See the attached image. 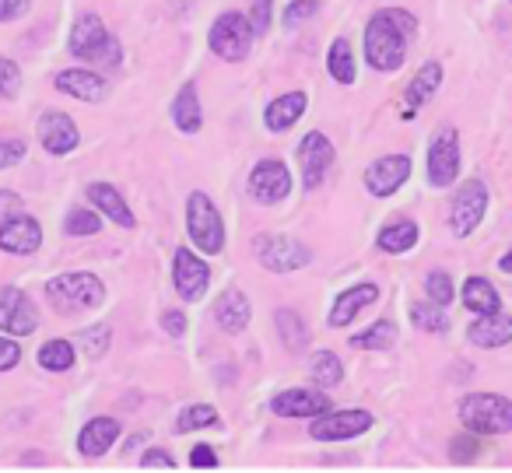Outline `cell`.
Wrapping results in <instances>:
<instances>
[{"label":"cell","mask_w":512,"mask_h":473,"mask_svg":"<svg viewBox=\"0 0 512 473\" xmlns=\"http://www.w3.org/2000/svg\"><path fill=\"white\" fill-rule=\"evenodd\" d=\"M414 18L407 11H379L365 25V60L372 71L393 74L407 57V39L414 36Z\"/></svg>","instance_id":"cell-1"},{"label":"cell","mask_w":512,"mask_h":473,"mask_svg":"<svg viewBox=\"0 0 512 473\" xmlns=\"http://www.w3.org/2000/svg\"><path fill=\"white\" fill-rule=\"evenodd\" d=\"M71 53L78 60H85V64L102 67V71H113V67H120V43L109 36L99 15H81L78 22H74Z\"/></svg>","instance_id":"cell-2"},{"label":"cell","mask_w":512,"mask_h":473,"mask_svg":"<svg viewBox=\"0 0 512 473\" xmlns=\"http://www.w3.org/2000/svg\"><path fill=\"white\" fill-rule=\"evenodd\" d=\"M460 421L474 435H505L512 431V400L498 393H470L460 400Z\"/></svg>","instance_id":"cell-3"},{"label":"cell","mask_w":512,"mask_h":473,"mask_svg":"<svg viewBox=\"0 0 512 473\" xmlns=\"http://www.w3.org/2000/svg\"><path fill=\"white\" fill-rule=\"evenodd\" d=\"M186 228H190V239L200 253H221V246H225V225H221L218 207L211 204L207 193H193L186 200Z\"/></svg>","instance_id":"cell-4"},{"label":"cell","mask_w":512,"mask_h":473,"mask_svg":"<svg viewBox=\"0 0 512 473\" xmlns=\"http://www.w3.org/2000/svg\"><path fill=\"white\" fill-rule=\"evenodd\" d=\"M106 298V288L95 274H60L50 281V302L64 312L95 309Z\"/></svg>","instance_id":"cell-5"},{"label":"cell","mask_w":512,"mask_h":473,"mask_svg":"<svg viewBox=\"0 0 512 473\" xmlns=\"http://www.w3.org/2000/svg\"><path fill=\"white\" fill-rule=\"evenodd\" d=\"M249 46H253V29H249V18L239 11H225L218 22L211 25V50L221 60H242L249 57Z\"/></svg>","instance_id":"cell-6"},{"label":"cell","mask_w":512,"mask_h":473,"mask_svg":"<svg viewBox=\"0 0 512 473\" xmlns=\"http://www.w3.org/2000/svg\"><path fill=\"white\" fill-rule=\"evenodd\" d=\"M484 211H488V186L481 179H467L453 197V207H449V228H453L456 239H467L481 225Z\"/></svg>","instance_id":"cell-7"},{"label":"cell","mask_w":512,"mask_h":473,"mask_svg":"<svg viewBox=\"0 0 512 473\" xmlns=\"http://www.w3.org/2000/svg\"><path fill=\"white\" fill-rule=\"evenodd\" d=\"M460 176V137H456L453 127L439 130L428 148V183L446 190V186L456 183Z\"/></svg>","instance_id":"cell-8"},{"label":"cell","mask_w":512,"mask_h":473,"mask_svg":"<svg viewBox=\"0 0 512 473\" xmlns=\"http://www.w3.org/2000/svg\"><path fill=\"white\" fill-rule=\"evenodd\" d=\"M256 260L274 274H292V270L309 263V249L302 242L288 239V235H260L256 239Z\"/></svg>","instance_id":"cell-9"},{"label":"cell","mask_w":512,"mask_h":473,"mask_svg":"<svg viewBox=\"0 0 512 473\" xmlns=\"http://www.w3.org/2000/svg\"><path fill=\"white\" fill-rule=\"evenodd\" d=\"M372 428V414L369 410H334V414H320L313 421V431L309 435L320 438V442H348V438H358Z\"/></svg>","instance_id":"cell-10"},{"label":"cell","mask_w":512,"mask_h":473,"mask_svg":"<svg viewBox=\"0 0 512 473\" xmlns=\"http://www.w3.org/2000/svg\"><path fill=\"white\" fill-rule=\"evenodd\" d=\"M39 326V312L29 295L18 288H0V330L15 333V337H29Z\"/></svg>","instance_id":"cell-11"},{"label":"cell","mask_w":512,"mask_h":473,"mask_svg":"<svg viewBox=\"0 0 512 473\" xmlns=\"http://www.w3.org/2000/svg\"><path fill=\"white\" fill-rule=\"evenodd\" d=\"M407 176H411V158L383 155L365 169V190H369L372 197H390V193H397L400 186L407 183Z\"/></svg>","instance_id":"cell-12"},{"label":"cell","mask_w":512,"mask_h":473,"mask_svg":"<svg viewBox=\"0 0 512 473\" xmlns=\"http://www.w3.org/2000/svg\"><path fill=\"white\" fill-rule=\"evenodd\" d=\"M288 190H292V176H288L285 162H274V158H264L249 176V193L260 204H281L288 197Z\"/></svg>","instance_id":"cell-13"},{"label":"cell","mask_w":512,"mask_h":473,"mask_svg":"<svg viewBox=\"0 0 512 473\" xmlns=\"http://www.w3.org/2000/svg\"><path fill=\"white\" fill-rule=\"evenodd\" d=\"M299 158H302V183H306V190H316L323 183V176H327V169L334 165V144L320 130H313L299 144Z\"/></svg>","instance_id":"cell-14"},{"label":"cell","mask_w":512,"mask_h":473,"mask_svg":"<svg viewBox=\"0 0 512 473\" xmlns=\"http://www.w3.org/2000/svg\"><path fill=\"white\" fill-rule=\"evenodd\" d=\"M172 263H176V267H172L176 291L186 298V302H200V298H204V291H207V284H211V270H207V263L197 260L190 249H179Z\"/></svg>","instance_id":"cell-15"},{"label":"cell","mask_w":512,"mask_h":473,"mask_svg":"<svg viewBox=\"0 0 512 473\" xmlns=\"http://www.w3.org/2000/svg\"><path fill=\"white\" fill-rule=\"evenodd\" d=\"M39 141L50 155H71L81 144V134L67 113H43L39 120Z\"/></svg>","instance_id":"cell-16"},{"label":"cell","mask_w":512,"mask_h":473,"mask_svg":"<svg viewBox=\"0 0 512 473\" xmlns=\"http://www.w3.org/2000/svg\"><path fill=\"white\" fill-rule=\"evenodd\" d=\"M39 242H43V228H39L36 218H29V214H15V218H8L4 225H0V249H8V253H36Z\"/></svg>","instance_id":"cell-17"},{"label":"cell","mask_w":512,"mask_h":473,"mask_svg":"<svg viewBox=\"0 0 512 473\" xmlns=\"http://www.w3.org/2000/svg\"><path fill=\"white\" fill-rule=\"evenodd\" d=\"M271 407L281 417H320L330 410V396L316 393V389H288V393L274 396Z\"/></svg>","instance_id":"cell-18"},{"label":"cell","mask_w":512,"mask_h":473,"mask_svg":"<svg viewBox=\"0 0 512 473\" xmlns=\"http://www.w3.org/2000/svg\"><path fill=\"white\" fill-rule=\"evenodd\" d=\"M467 337L477 347H505L512 340V316H505L502 309L491 312V316H477V323H470Z\"/></svg>","instance_id":"cell-19"},{"label":"cell","mask_w":512,"mask_h":473,"mask_svg":"<svg viewBox=\"0 0 512 473\" xmlns=\"http://www.w3.org/2000/svg\"><path fill=\"white\" fill-rule=\"evenodd\" d=\"M379 298V288L376 284H355V288H348L344 295H337L334 309H330V326L334 330H341V326H348L351 319L358 316V312L365 309V305H372Z\"/></svg>","instance_id":"cell-20"},{"label":"cell","mask_w":512,"mask_h":473,"mask_svg":"<svg viewBox=\"0 0 512 473\" xmlns=\"http://www.w3.org/2000/svg\"><path fill=\"white\" fill-rule=\"evenodd\" d=\"M57 88L64 95H71V99H85V102H102L109 92L106 78H99L95 71H60Z\"/></svg>","instance_id":"cell-21"},{"label":"cell","mask_w":512,"mask_h":473,"mask_svg":"<svg viewBox=\"0 0 512 473\" xmlns=\"http://www.w3.org/2000/svg\"><path fill=\"white\" fill-rule=\"evenodd\" d=\"M249 316H253V309H249V298L242 291H225L214 302V319L225 333H242L249 326Z\"/></svg>","instance_id":"cell-22"},{"label":"cell","mask_w":512,"mask_h":473,"mask_svg":"<svg viewBox=\"0 0 512 473\" xmlns=\"http://www.w3.org/2000/svg\"><path fill=\"white\" fill-rule=\"evenodd\" d=\"M442 85V64H425L418 74H414V81L407 85L404 92V116H414V109H421L428 99H432L435 92H439Z\"/></svg>","instance_id":"cell-23"},{"label":"cell","mask_w":512,"mask_h":473,"mask_svg":"<svg viewBox=\"0 0 512 473\" xmlns=\"http://www.w3.org/2000/svg\"><path fill=\"white\" fill-rule=\"evenodd\" d=\"M116 435H120V424H116L113 417H95V421H88L78 435L81 456H102V452H109Z\"/></svg>","instance_id":"cell-24"},{"label":"cell","mask_w":512,"mask_h":473,"mask_svg":"<svg viewBox=\"0 0 512 473\" xmlns=\"http://www.w3.org/2000/svg\"><path fill=\"white\" fill-rule=\"evenodd\" d=\"M88 200H92V204L99 207L102 214H109L116 225H123V228H134L137 225V218L130 214V207L123 204V197L109 183H92V186H88Z\"/></svg>","instance_id":"cell-25"},{"label":"cell","mask_w":512,"mask_h":473,"mask_svg":"<svg viewBox=\"0 0 512 473\" xmlns=\"http://www.w3.org/2000/svg\"><path fill=\"white\" fill-rule=\"evenodd\" d=\"M463 305L470 312H477V316H491V312L502 309V298H498L495 284L488 277H467V284H463Z\"/></svg>","instance_id":"cell-26"},{"label":"cell","mask_w":512,"mask_h":473,"mask_svg":"<svg viewBox=\"0 0 512 473\" xmlns=\"http://www.w3.org/2000/svg\"><path fill=\"white\" fill-rule=\"evenodd\" d=\"M302 113H306V95H302V92H288V95H281V99H274L271 106H267L264 120H267V127H271V130L285 134V130L292 127V123L299 120Z\"/></svg>","instance_id":"cell-27"},{"label":"cell","mask_w":512,"mask_h":473,"mask_svg":"<svg viewBox=\"0 0 512 473\" xmlns=\"http://www.w3.org/2000/svg\"><path fill=\"white\" fill-rule=\"evenodd\" d=\"M172 123H176L183 134H193V130H200V123H204V116H200L197 88L193 85H186L183 92L176 95V102H172Z\"/></svg>","instance_id":"cell-28"},{"label":"cell","mask_w":512,"mask_h":473,"mask_svg":"<svg viewBox=\"0 0 512 473\" xmlns=\"http://www.w3.org/2000/svg\"><path fill=\"white\" fill-rule=\"evenodd\" d=\"M414 242H418V225H414L411 218L390 221V225L379 232V249H386V253H407Z\"/></svg>","instance_id":"cell-29"},{"label":"cell","mask_w":512,"mask_h":473,"mask_svg":"<svg viewBox=\"0 0 512 473\" xmlns=\"http://www.w3.org/2000/svg\"><path fill=\"white\" fill-rule=\"evenodd\" d=\"M274 323H278L281 344H285L288 351H302V347L309 344V326L302 323V316H299V312H292V309H281L278 316H274Z\"/></svg>","instance_id":"cell-30"},{"label":"cell","mask_w":512,"mask_h":473,"mask_svg":"<svg viewBox=\"0 0 512 473\" xmlns=\"http://www.w3.org/2000/svg\"><path fill=\"white\" fill-rule=\"evenodd\" d=\"M327 67H330V78L341 81V85L355 81V57H351L348 39H334V46L327 53Z\"/></svg>","instance_id":"cell-31"},{"label":"cell","mask_w":512,"mask_h":473,"mask_svg":"<svg viewBox=\"0 0 512 473\" xmlns=\"http://www.w3.org/2000/svg\"><path fill=\"white\" fill-rule=\"evenodd\" d=\"M39 365H43L46 372H67V368L74 365V347L67 344V340H46V344L39 347Z\"/></svg>","instance_id":"cell-32"},{"label":"cell","mask_w":512,"mask_h":473,"mask_svg":"<svg viewBox=\"0 0 512 473\" xmlns=\"http://www.w3.org/2000/svg\"><path fill=\"white\" fill-rule=\"evenodd\" d=\"M393 340H397V326H393L390 319H379L372 330L351 337V344H355V347H369V351H390Z\"/></svg>","instance_id":"cell-33"},{"label":"cell","mask_w":512,"mask_h":473,"mask_svg":"<svg viewBox=\"0 0 512 473\" xmlns=\"http://www.w3.org/2000/svg\"><path fill=\"white\" fill-rule=\"evenodd\" d=\"M411 319H414L418 330H428V333H446L449 330V319L442 316V305H435L432 298H428V302L411 305Z\"/></svg>","instance_id":"cell-34"},{"label":"cell","mask_w":512,"mask_h":473,"mask_svg":"<svg viewBox=\"0 0 512 473\" xmlns=\"http://www.w3.org/2000/svg\"><path fill=\"white\" fill-rule=\"evenodd\" d=\"M313 379L320 382L323 389H330V386H341V379H344V365L337 361V354L334 351H320L313 358Z\"/></svg>","instance_id":"cell-35"},{"label":"cell","mask_w":512,"mask_h":473,"mask_svg":"<svg viewBox=\"0 0 512 473\" xmlns=\"http://www.w3.org/2000/svg\"><path fill=\"white\" fill-rule=\"evenodd\" d=\"M207 424H218V414H214V407H207V403H197V407H186L183 414H179V431L207 428Z\"/></svg>","instance_id":"cell-36"},{"label":"cell","mask_w":512,"mask_h":473,"mask_svg":"<svg viewBox=\"0 0 512 473\" xmlns=\"http://www.w3.org/2000/svg\"><path fill=\"white\" fill-rule=\"evenodd\" d=\"M64 228H67V235H95L102 228V221L95 218L92 211H81V207H74V211L67 214Z\"/></svg>","instance_id":"cell-37"},{"label":"cell","mask_w":512,"mask_h":473,"mask_svg":"<svg viewBox=\"0 0 512 473\" xmlns=\"http://www.w3.org/2000/svg\"><path fill=\"white\" fill-rule=\"evenodd\" d=\"M425 291H428V298H432L435 305H449L453 302V281H449V274H442V270H435V274H428V281H425Z\"/></svg>","instance_id":"cell-38"},{"label":"cell","mask_w":512,"mask_h":473,"mask_svg":"<svg viewBox=\"0 0 512 473\" xmlns=\"http://www.w3.org/2000/svg\"><path fill=\"white\" fill-rule=\"evenodd\" d=\"M81 347H85L92 358H99L102 351H109V326L99 323V326H88V330H81Z\"/></svg>","instance_id":"cell-39"},{"label":"cell","mask_w":512,"mask_h":473,"mask_svg":"<svg viewBox=\"0 0 512 473\" xmlns=\"http://www.w3.org/2000/svg\"><path fill=\"white\" fill-rule=\"evenodd\" d=\"M25 155H29V144H25L22 137H0V169H11V165H18Z\"/></svg>","instance_id":"cell-40"},{"label":"cell","mask_w":512,"mask_h":473,"mask_svg":"<svg viewBox=\"0 0 512 473\" xmlns=\"http://www.w3.org/2000/svg\"><path fill=\"white\" fill-rule=\"evenodd\" d=\"M316 11H320V0H295L292 8L285 11V25H292L295 29V25H302L306 18H313Z\"/></svg>","instance_id":"cell-41"},{"label":"cell","mask_w":512,"mask_h":473,"mask_svg":"<svg viewBox=\"0 0 512 473\" xmlns=\"http://www.w3.org/2000/svg\"><path fill=\"white\" fill-rule=\"evenodd\" d=\"M18 81H22L18 67L11 60H0V99H11L18 92Z\"/></svg>","instance_id":"cell-42"},{"label":"cell","mask_w":512,"mask_h":473,"mask_svg":"<svg viewBox=\"0 0 512 473\" xmlns=\"http://www.w3.org/2000/svg\"><path fill=\"white\" fill-rule=\"evenodd\" d=\"M449 456H453V463H474V456H477V442H474V435H460V438H453V445H449Z\"/></svg>","instance_id":"cell-43"},{"label":"cell","mask_w":512,"mask_h":473,"mask_svg":"<svg viewBox=\"0 0 512 473\" xmlns=\"http://www.w3.org/2000/svg\"><path fill=\"white\" fill-rule=\"evenodd\" d=\"M267 25H271V0H256L249 11V29H253V36H264Z\"/></svg>","instance_id":"cell-44"},{"label":"cell","mask_w":512,"mask_h":473,"mask_svg":"<svg viewBox=\"0 0 512 473\" xmlns=\"http://www.w3.org/2000/svg\"><path fill=\"white\" fill-rule=\"evenodd\" d=\"M190 466H197V470H214V466H218V456H214L211 445H193Z\"/></svg>","instance_id":"cell-45"},{"label":"cell","mask_w":512,"mask_h":473,"mask_svg":"<svg viewBox=\"0 0 512 473\" xmlns=\"http://www.w3.org/2000/svg\"><path fill=\"white\" fill-rule=\"evenodd\" d=\"M137 466H141V470H172V466H176V463H172L169 452L151 449V452H144V459H141V463H137Z\"/></svg>","instance_id":"cell-46"},{"label":"cell","mask_w":512,"mask_h":473,"mask_svg":"<svg viewBox=\"0 0 512 473\" xmlns=\"http://www.w3.org/2000/svg\"><path fill=\"white\" fill-rule=\"evenodd\" d=\"M18 361H22V351H18V344H15V340H4V337H0V372L15 368Z\"/></svg>","instance_id":"cell-47"},{"label":"cell","mask_w":512,"mask_h":473,"mask_svg":"<svg viewBox=\"0 0 512 473\" xmlns=\"http://www.w3.org/2000/svg\"><path fill=\"white\" fill-rule=\"evenodd\" d=\"M29 11V0H0V22H15Z\"/></svg>","instance_id":"cell-48"},{"label":"cell","mask_w":512,"mask_h":473,"mask_svg":"<svg viewBox=\"0 0 512 473\" xmlns=\"http://www.w3.org/2000/svg\"><path fill=\"white\" fill-rule=\"evenodd\" d=\"M162 323H165V330H169L172 337H183V333H186V316H183V312H165Z\"/></svg>","instance_id":"cell-49"},{"label":"cell","mask_w":512,"mask_h":473,"mask_svg":"<svg viewBox=\"0 0 512 473\" xmlns=\"http://www.w3.org/2000/svg\"><path fill=\"white\" fill-rule=\"evenodd\" d=\"M0 211H22V197H18V193L0 190Z\"/></svg>","instance_id":"cell-50"},{"label":"cell","mask_w":512,"mask_h":473,"mask_svg":"<svg viewBox=\"0 0 512 473\" xmlns=\"http://www.w3.org/2000/svg\"><path fill=\"white\" fill-rule=\"evenodd\" d=\"M498 267H502L505 274H512V249H509V253L502 256V260H498Z\"/></svg>","instance_id":"cell-51"},{"label":"cell","mask_w":512,"mask_h":473,"mask_svg":"<svg viewBox=\"0 0 512 473\" xmlns=\"http://www.w3.org/2000/svg\"><path fill=\"white\" fill-rule=\"evenodd\" d=\"M509 4H512V0H509Z\"/></svg>","instance_id":"cell-52"}]
</instances>
